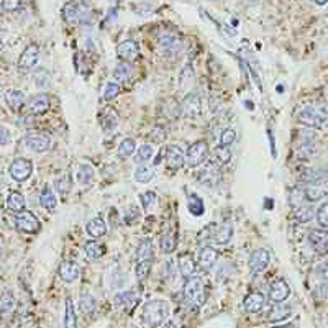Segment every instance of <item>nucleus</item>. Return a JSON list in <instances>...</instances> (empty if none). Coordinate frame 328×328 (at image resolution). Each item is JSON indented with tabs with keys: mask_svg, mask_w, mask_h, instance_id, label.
<instances>
[{
	"mask_svg": "<svg viewBox=\"0 0 328 328\" xmlns=\"http://www.w3.org/2000/svg\"><path fill=\"white\" fill-rule=\"evenodd\" d=\"M169 312H171V307L166 300L154 299V300H149L144 305L141 317L144 325H148L149 328H156V326H161L166 321V318L169 317Z\"/></svg>",
	"mask_w": 328,
	"mask_h": 328,
	"instance_id": "f257e3e1",
	"label": "nucleus"
},
{
	"mask_svg": "<svg viewBox=\"0 0 328 328\" xmlns=\"http://www.w3.org/2000/svg\"><path fill=\"white\" fill-rule=\"evenodd\" d=\"M299 122L310 128H323L328 123V110L318 105H305L299 112Z\"/></svg>",
	"mask_w": 328,
	"mask_h": 328,
	"instance_id": "f03ea898",
	"label": "nucleus"
},
{
	"mask_svg": "<svg viewBox=\"0 0 328 328\" xmlns=\"http://www.w3.org/2000/svg\"><path fill=\"white\" fill-rule=\"evenodd\" d=\"M63 15L68 23H82L90 18V9L82 5L81 2H77V0H71V2L64 5Z\"/></svg>",
	"mask_w": 328,
	"mask_h": 328,
	"instance_id": "7ed1b4c3",
	"label": "nucleus"
},
{
	"mask_svg": "<svg viewBox=\"0 0 328 328\" xmlns=\"http://www.w3.org/2000/svg\"><path fill=\"white\" fill-rule=\"evenodd\" d=\"M184 299L189 305L199 307L203 304V284L200 278H189L184 284Z\"/></svg>",
	"mask_w": 328,
	"mask_h": 328,
	"instance_id": "20e7f679",
	"label": "nucleus"
},
{
	"mask_svg": "<svg viewBox=\"0 0 328 328\" xmlns=\"http://www.w3.org/2000/svg\"><path fill=\"white\" fill-rule=\"evenodd\" d=\"M208 156V144L207 141L199 140L192 143L186 151V164L189 168H199Z\"/></svg>",
	"mask_w": 328,
	"mask_h": 328,
	"instance_id": "39448f33",
	"label": "nucleus"
},
{
	"mask_svg": "<svg viewBox=\"0 0 328 328\" xmlns=\"http://www.w3.org/2000/svg\"><path fill=\"white\" fill-rule=\"evenodd\" d=\"M23 146L26 149L33 151V153H43L48 151L51 146V138L49 135L41 133V131H35V133H28L23 138Z\"/></svg>",
	"mask_w": 328,
	"mask_h": 328,
	"instance_id": "423d86ee",
	"label": "nucleus"
},
{
	"mask_svg": "<svg viewBox=\"0 0 328 328\" xmlns=\"http://www.w3.org/2000/svg\"><path fill=\"white\" fill-rule=\"evenodd\" d=\"M33 173V162L31 159H26V157H17L13 159L10 164V176L13 181L17 182H25L31 177Z\"/></svg>",
	"mask_w": 328,
	"mask_h": 328,
	"instance_id": "0eeeda50",
	"label": "nucleus"
},
{
	"mask_svg": "<svg viewBox=\"0 0 328 328\" xmlns=\"http://www.w3.org/2000/svg\"><path fill=\"white\" fill-rule=\"evenodd\" d=\"M15 225L23 233H38L41 230V223L35 216V213L28 212V210H23L15 216Z\"/></svg>",
	"mask_w": 328,
	"mask_h": 328,
	"instance_id": "6e6552de",
	"label": "nucleus"
},
{
	"mask_svg": "<svg viewBox=\"0 0 328 328\" xmlns=\"http://www.w3.org/2000/svg\"><path fill=\"white\" fill-rule=\"evenodd\" d=\"M218 168H220L218 164H215L213 161L210 164H207V166H203L199 171V174H197V181H199L200 184H203V186H207V187L218 186V182L222 181V173H220Z\"/></svg>",
	"mask_w": 328,
	"mask_h": 328,
	"instance_id": "1a4fd4ad",
	"label": "nucleus"
},
{
	"mask_svg": "<svg viewBox=\"0 0 328 328\" xmlns=\"http://www.w3.org/2000/svg\"><path fill=\"white\" fill-rule=\"evenodd\" d=\"M269 259H271V256H269L267 249L259 248V249H256V251H253L248 259V267H249V271H251V274H259L264 271L269 266Z\"/></svg>",
	"mask_w": 328,
	"mask_h": 328,
	"instance_id": "9d476101",
	"label": "nucleus"
},
{
	"mask_svg": "<svg viewBox=\"0 0 328 328\" xmlns=\"http://www.w3.org/2000/svg\"><path fill=\"white\" fill-rule=\"evenodd\" d=\"M39 59V46L36 44H30L26 46L25 51L22 52V56L18 59V69L22 71H30L38 64Z\"/></svg>",
	"mask_w": 328,
	"mask_h": 328,
	"instance_id": "9b49d317",
	"label": "nucleus"
},
{
	"mask_svg": "<svg viewBox=\"0 0 328 328\" xmlns=\"http://www.w3.org/2000/svg\"><path fill=\"white\" fill-rule=\"evenodd\" d=\"M117 54L125 63H133L140 56V46L133 39H125L117 46Z\"/></svg>",
	"mask_w": 328,
	"mask_h": 328,
	"instance_id": "f8f14e48",
	"label": "nucleus"
},
{
	"mask_svg": "<svg viewBox=\"0 0 328 328\" xmlns=\"http://www.w3.org/2000/svg\"><path fill=\"white\" fill-rule=\"evenodd\" d=\"M181 108H182V114L189 118H194L199 115L202 112V100H200L199 94H195V92L187 94L181 103Z\"/></svg>",
	"mask_w": 328,
	"mask_h": 328,
	"instance_id": "ddd939ff",
	"label": "nucleus"
},
{
	"mask_svg": "<svg viewBox=\"0 0 328 328\" xmlns=\"http://www.w3.org/2000/svg\"><path fill=\"white\" fill-rule=\"evenodd\" d=\"M291 295V287L286 281H274L271 286H269V299L276 304H281V302L287 300V297Z\"/></svg>",
	"mask_w": 328,
	"mask_h": 328,
	"instance_id": "4468645a",
	"label": "nucleus"
},
{
	"mask_svg": "<svg viewBox=\"0 0 328 328\" xmlns=\"http://www.w3.org/2000/svg\"><path fill=\"white\" fill-rule=\"evenodd\" d=\"M58 272H59V278H61L64 282L71 284V282L79 279V276H81V269H79V266L74 261H63L61 264H59Z\"/></svg>",
	"mask_w": 328,
	"mask_h": 328,
	"instance_id": "2eb2a0df",
	"label": "nucleus"
},
{
	"mask_svg": "<svg viewBox=\"0 0 328 328\" xmlns=\"http://www.w3.org/2000/svg\"><path fill=\"white\" fill-rule=\"evenodd\" d=\"M166 161L171 169H181L186 164V153L177 144H171L166 151Z\"/></svg>",
	"mask_w": 328,
	"mask_h": 328,
	"instance_id": "dca6fc26",
	"label": "nucleus"
},
{
	"mask_svg": "<svg viewBox=\"0 0 328 328\" xmlns=\"http://www.w3.org/2000/svg\"><path fill=\"white\" fill-rule=\"evenodd\" d=\"M308 243L317 253H325L328 249V232H325V230H312L308 233Z\"/></svg>",
	"mask_w": 328,
	"mask_h": 328,
	"instance_id": "f3484780",
	"label": "nucleus"
},
{
	"mask_svg": "<svg viewBox=\"0 0 328 328\" xmlns=\"http://www.w3.org/2000/svg\"><path fill=\"white\" fill-rule=\"evenodd\" d=\"M216 259H218V251L213 249L212 246H203L199 251V258H197L199 266L202 269H205V271H208V269H212L215 266Z\"/></svg>",
	"mask_w": 328,
	"mask_h": 328,
	"instance_id": "a211bd4d",
	"label": "nucleus"
},
{
	"mask_svg": "<svg viewBox=\"0 0 328 328\" xmlns=\"http://www.w3.org/2000/svg\"><path fill=\"white\" fill-rule=\"evenodd\" d=\"M49 110V97L44 94H38L30 98L28 112L31 115H43Z\"/></svg>",
	"mask_w": 328,
	"mask_h": 328,
	"instance_id": "6ab92c4d",
	"label": "nucleus"
},
{
	"mask_svg": "<svg viewBox=\"0 0 328 328\" xmlns=\"http://www.w3.org/2000/svg\"><path fill=\"white\" fill-rule=\"evenodd\" d=\"M243 307L246 308V312L249 313H258L262 310L264 307V295L261 292H251L245 297V302H243Z\"/></svg>",
	"mask_w": 328,
	"mask_h": 328,
	"instance_id": "aec40b11",
	"label": "nucleus"
},
{
	"mask_svg": "<svg viewBox=\"0 0 328 328\" xmlns=\"http://www.w3.org/2000/svg\"><path fill=\"white\" fill-rule=\"evenodd\" d=\"M232 236H233L232 223L223 222L220 227H215V232L212 235V240L216 243V245H227V243H230V240H232Z\"/></svg>",
	"mask_w": 328,
	"mask_h": 328,
	"instance_id": "412c9836",
	"label": "nucleus"
},
{
	"mask_svg": "<svg viewBox=\"0 0 328 328\" xmlns=\"http://www.w3.org/2000/svg\"><path fill=\"white\" fill-rule=\"evenodd\" d=\"M115 307L120 308V310H130L131 307L136 305L138 302V294L133 291H125L115 295Z\"/></svg>",
	"mask_w": 328,
	"mask_h": 328,
	"instance_id": "4be33fe9",
	"label": "nucleus"
},
{
	"mask_svg": "<svg viewBox=\"0 0 328 328\" xmlns=\"http://www.w3.org/2000/svg\"><path fill=\"white\" fill-rule=\"evenodd\" d=\"M5 102L13 112H20L25 105V94L22 90L10 89V90L5 92Z\"/></svg>",
	"mask_w": 328,
	"mask_h": 328,
	"instance_id": "5701e85b",
	"label": "nucleus"
},
{
	"mask_svg": "<svg viewBox=\"0 0 328 328\" xmlns=\"http://www.w3.org/2000/svg\"><path fill=\"white\" fill-rule=\"evenodd\" d=\"M85 230H87V233L94 240L102 238V236H105V233H107V223H105V220L102 218V216H95V218L89 220Z\"/></svg>",
	"mask_w": 328,
	"mask_h": 328,
	"instance_id": "b1692460",
	"label": "nucleus"
},
{
	"mask_svg": "<svg viewBox=\"0 0 328 328\" xmlns=\"http://www.w3.org/2000/svg\"><path fill=\"white\" fill-rule=\"evenodd\" d=\"M177 264H179V271L184 278L186 279L192 278L194 272H195V261H194L192 256H190L189 253L181 254L179 259H177Z\"/></svg>",
	"mask_w": 328,
	"mask_h": 328,
	"instance_id": "393cba45",
	"label": "nucleus"
},
{
	"mask_svg": "<svg viewBox=\"0 0 328 328\" xmlns=\"http://www.w3.org/2000/svg\"><path fill=\"white\" fill-rule=\"evenodd\" d=\"M326 190L325 187H321L320 184H307L304 187V195L307 202H318L325 197Z\"/></svg>",
	"mask_w": 328,
	"mask_h": 328,
	"instance_id": "a878e982",
	"label": "nucleus"
},
{
	"mask_svg": "<svg viewBox=\"0 0 328 328\" xmlns=\"http://www.w3.org/2000/svg\"><path fill=\"white\" fill-rule=\"evenodd\" d=\"M291 313H292V307L291 305H276L272 307L271 310H269V313L266 315V318L269 321H282V320H286L291 317Z\"/></svg>",
	"mask_w": 328,
	"mask_h": 328,
	"instance_id": "bb28decb",
	"label": "nucleus"
},
{
	"mask_svg": "<svg viewBox=\"0 0 328 328\" xmlns=\"http://www.w3.org/2000/svg\"><path fill=\"white\" fill-rule=\"evenodd\" d=\"M154 256V248H153V241L149 238L143 240L140 245L136 248V262L138 261H148V259H153Z\"/></svg>",
	"mask_w": 328,
	"mask_h": 328,
	"instance_id": "cd10ccee",
	"label": "nucleus"
},
{
	"mask_svg": "<svg viewBox=\"0 0 328 328\" xmlns=\"http://www.w3.org/2000/svg\"><path fill=\"white\" fill-rule=\"evenodd\" d=\"M161 249L164 253H173L176 246H177V236H176V232L174 230H166L162 235H161Z\"/></svg>",
	"mask_w": 328,
	"mask_h": 328,
	"instance_id": "c85d7f7f",
	"label": "nucleus"
},
{
	"mask_svg": "<svg viewBox=\"0 0 328 328\" xmlns=\"http://www.w3.org/2000/svg\"><path fill=\"white\" fill-rule=\"evenodd\" d=\"M154 177V168L153 166H148V164H140L136 169H135V181L140 182V184H148L153 181Z\"/></svg>",
	"mask_w": 328,
	"mask_h": 328,
	"instance_id": "c756f323",
	"label": "nucleus"
},
{
	"mask_svg": "<svg viewBox=\"0 0 328 328\" xmlns=\"http://www.w3.org/2000/svg\"><path fill=\"white\" fill-rule=\"evenodd\" d=\"M39 203H41L43 208L49 210V212H52V210L56 208V205H58L56 195H54V192H52L49 187H44L41 190V194H39Z\"/></svg>",
	"mask_w": 328,
	"mask_h": 328,
	"instance_id": "7c9ffc66",
	"label": "nucleus"
},
{
	"mask_svg": "<svg viewBox=\"0 0 328 328\" xmlns=\"http://www.w3.org/2000/svg\"><path fill=\"white\" fill-rule=\"evenodd\" d=\"M7 207H9L12 212H23L25 210V197L20 192H10L7 197Z\"/></svg>",
	"mask_w": 328,
	"mask_h": 328,
	"instance_id": "2f4dec72",
	"label": "nucleus"
},
{
	"mask_svg": "<svg viewBox=\"0 0 328 328\" xmlns=\"http://www.w3.org/2000/svg\"><path fill=\"white\" fill-rule=\"evenodd\" d=\"M95 177V171L90 164H81V168L77 171V181L81 186H89V184L94 181Z\"/></svg>",
	"mask_w": 328,
	"mask_h": 328,
	"instance_id": "473e14b6",
	"label": "nucleus"
},
{
	"mask_svg": "<svg viewBox=\"0 0 328 328\" xmlns=\"http://www.w3.org/2000/svg\"><path fill=\"white\" fill-rule=\"evenodd\" d=\"M159 44L162 49H169L174 51L176 48L181 46V38L176 35V33H162L159 36Z\"/></svg>",
	"mask_w": 328,
	"mask_h": 328,
	"instance_id": "72a5a7b5",
	"label": "nucleus"
},
{
	"mask_svg": "<svg viewBox=\"0 0 328 328\" xmlns=\"http://www.w3.org/2000/svg\"><path fill=\"white\" fill-rule=\"evenodd\" d=\"M84 249H85V254H87L89 259H92V261L100 259L103 256V253H105V246L102 245V243H98L97 240L89 241Z\"/></svg>",
	"mask_w": 328,
	"mask_h": 328,
	"instance_id": "f704fd0d",
	"label": "nucleus"
},
{
	"mask_svg": "<svg viewBox=\"0 0 328 328\" xmlns=\"http://www.w3.org/2000/svg\"><path fill=\"white\" fill-rule=\"evenodd\" d=\"M131 76H133V66H131L130 63H125V61H122L120 64H118L115 68V71H114V77L117 79L118 82L128 81Z\"/></svg>",
	"mask_w": 328,
	"mask_h": 328,
	"instance_id": "c9c22d12",
	"label": "nucleus"
},
{
	"mask_svg": "<svg viewBox=\"0 0 328 328\" xmlns=\"http://www.w3.org/2000/svg\"><path fill=\"white\" fill-rule=\"evenodd\" d=\"M15 297L10 291H5L2 295H0V312L2 313H12L15 310Z\"/></svg>",
	"mask_w": 328,
	"mask_h": 328,
	"instance_id": "e433bc0d",
	"label": "nucleus"
},
{
	"mask_svg": "<svg viewBox=\"0 0 328 328\" xmlns=\"http://www.w3.org/2000/svg\"><path fill=\"white\" fill-rule=\"evenodd\" d=\"M64 326L66 328H77V317L74 310V304L72 300H66V315H64Z\"/></svg>",
	"mask_w": 328,
	"mask_h": 328,
	"instance_id": "4c0bfd02",
	"label": "nucleus"
},
{
	"mask_svg": "<svg viewBox=\"0 0 328 328\" xmlns=\"http://www.w3.org/2000/svg\"><path fill=\"white\" fill-rule=\"evenodd\" d=\"M313 207L312 205H302L299 208H295L294 210V216H295V220L300 222V223H307V222H310L313 218Z\"/></svg>",
	"mask_w": 328,
	"mask_h": 328,
	"instance_id": "58836bf2",
	"label": "nucleus"
},
{
	"mask_svg": "<svg viewBox=\"0 0 328 328\" xmlns=\"http://www.w3.org/2000/svg\"><path fill=\"white\" fill-rule=\"evenodd\" d=\"M300 181L305 184H320L321 181H325V173H321V171H317V169H307L305 173L302 174Z\"/></svg>",
	"mask_w": 328,
	"mask_h": 328,
	"instance_id": "ea45409f",
	"label": "nucleus"
},
{
	"mask_svg": "<svg viewBox=\"0 0 328 328\" xmlns=\"http://www.w3.org/2000/svg\"><path fill=\"white\" fill-rule=\"evenodd\" d=\"M153 267V259H148V261H138L135 264V274H136V279L138 281H144L148 278V274Z\"/></svg>",
	"mask_w": 328,
	"mask_h": 328,
	"instance_id": "a19ab883",
	"label": "nucleus"
},
{
	"mask_svg": "<svg viewBox=\"0 0 328 328\" xmlns=\"http://www.w3.org/2000/svg\"><path fill=\"white\" fill-rule=\"evenodd\" d=\"M135 153H136V143H135V140H131V138L123 140L120 143V146H118V156L120 157H130Z\"/></svg>",
	"mask_w": 328,
	"mask_h": 328,
	"instance_id": "79ce46f5",
	"label": "nucleus"
},
{
	"mask_svg": "<svg viewBox=\"0 0 328 328\" xmlns=\"http://www.w3.org/2000/svg\"><path fill=\"white\" fill-rule=\"evenodd\" d=\"M153 154H154V151H153V146H151V144H148V143L141 144L135 153V161L136 162H148L151 157H153Z\"/></svg>",
	"mask_w": 328,
	"mask_h": 328,
	"instance_id": "37998d69",
	"label": "nucleus"
},
{
	"mask_svg": "<svg viewBox=\"0 0 328 328\" xmlns=\"http://www.w3.org/2000/svg\"><path fill=\"white\" fill-rule=\"evenodd\" d=\"M230 159H232V151H230V146H220L215 149V164H218V166H223V164H227Z\"/></svg>",
	"mask_w": 328,
	"mask_h": 328,
	"instance_id": "c03bdc74",
	"label": "nucleus"
},
{
	"mask_svg": "<svg viewBox=\"0 0 328 328\" xmlns=\"http://www.w3.org/2000/svg\"><path fill=\"white\" fill-rule=\"evenodd\" d=\"M289 203H291V207L295 210L302 205H305V195H304V190L300 189H294L291 190V194H289Z\"/></svg>",
	"mask_w": 328,
	"mask_h": 328,
	"instance_id": "a18cd8bd",
	"label": "nucleus"
},
{
	"mask_svg": "<svg viewBox=\"0 0 328 328\" xmlns=\"http://www.w3.org/2000/svg\"><path fill=\"white\" fill-rule=\"evenodd\" d=\"M95 299H94V295H90V294H82L81 295V310L84 313H90V312H94L95 310Z\"/></svg>",
	"mask_w": 328,
	"mask_h": 328,
	"instance_id": "49530a36",
	"label": "nucleus"
},
{
	"mask_svg": "<svg viewBox=\"0 0 328 328\" xmlns=\"http://www.w3.org/2000/svg\"><path fill=\"white\" fill-rule=\"evenodd\" d=\"M189 212L195 215V216H200L203 213V203L200 197H197L195 194L190 195V202H189Z\"/></svg>",
	"mask_w": 328,
	"mask_h": 328,
	"instance_id": "de8ad7c7",
	"label": "nucleus"
},
{
	"mask_svg": "<svg viewBox=\"0 0 328 328\" xmlns=\"http://www.w3.org/2000/svg\"><path fill=\"white\" fill-rule=\"evenodd\" d=\"M54 187L59 194H68L71 187H72V182H71V177L69 176H61V177H58V179L54 181Z\"/></svg>",
	"mask_w": 328,
	"mask_h": 328,
	"instance_id": "09e8293b",
	"label": "nucleus"
},
{
	"mask_svg": "<svg viewBox=\"0 0 328 328\" xmlns=\"http://www.w3.org/2000/svg\"><path fill=\"white\" fill-rule=\"evenodd\" d=\"M120 90H122L120 85H118L117 82H108L103 89V98L105 100H114V98L120 94Z\"/></svg>",
	"mask_w": 328,
	"mask_h": 328,
	"instance_id": "8fccbe9b",
	"label": "nucleus"
},
{
	"mask_svg": "<svg viewBox=\"0 0 328 328\" xmlns=\"http://www.w3.org/2000/svg\"><path fill=\"white\" fill-rule=\"evenodd\" d=\"M315 216H317V222H318L320 227L328 228V202L321 203L320 208L317 210V213H315Z\"/></svg>",
	"mask_w": 328,
	"mask_h": 328,
	"instance_id": "3c124183",
	"label": "nucleus"
},
{
	"mask_svg": "<svg viewBox=\"0 0 328 328\" xmlns=\"http://www.w3.org/2000/svg\"><path fill=\"white\" fill-rule=\"evenodd\" d=\"M140 200H141V205L144 208V212H149V210L153 208L154 203H156V194L151 192V190H149V192H144V194H141Z\"/></svg>",
	"mask_w": 328,
	"mask_h": 328,
	"instance_id": "603ef678",
	"label": "nucleus"
},
{
	"mask_svg": "<svg viewBox=\"0 0 328 328\" xmlns=\"http://www.w3.org/2000/svg\"><path fill=\"white\" fill-rule=\"evenodd\" d=\"M192 79H194V69H192V64L184 66V69H182V72H181V79H179L181 87H186L187 84L192 82Z\"/></svg>",
	"mask_w": 328,
	"mask_h": 328,
	"instance_id": "864d4df0",
	"label": "nucleus"
},
{
	"mask_svg": "<svg viewBox=\"0 0 328 328\" xmlns=\"http://www.w3.org/2000/svg\"><path fill=\"white\" fill-rule=\"evenodd\" d=\"M236 140V131L232 130V128H227L222 131L220 135V144L222 146H230V144H233Z\"/></svg>",
	"mask_w": 328,
	"mask_h": 328,
	"instance_id": "5fc2aeb1",
	"label": "nucleus"
},
{
	"mask_svg": "<svg viewBox=\"0 0 328 328\" xmlns=\"http://www.w3.org/2000/svg\"><path fill=\"white\" fill-rule=\"evenodd\" d=\"M20 4L22 0H2V9L5 12H15L20 9Z\"/></svg>",
	"mask_w": 328,
	"mask_h": 328,
	"instance_id": "6e6d98bb",
	"label": "nucleus"
},
{
	"mask_svg": "<svg viewBox=\"0 0 328 328\" xmlns=\"http://www.w3.org/2000/svg\"><path fill=\"white\" fill-rule=\"evenodd\" d=\"M10 141H12V135H10L9 128L0 127V146H7Z\"/></svg>",
	"mask_w": 328,
	"mask_h": 328,
	"instance_id": "4d7b16f0",
	"label": "nucleus"
},
{
	"mask_svg": "<svg viewBox=\"0 0 328 328\" xmlns=\"http://www.w3.org/2000/svg\"><path fill=\"white\" fill-rule=\"evenodd\" d=\"M161 328H177V325H176V321L168 320V321H164V323L161 325Z\"/></svg>",
	"mask_w": 328,
	"mask_h": 328,
	"instance_id": "13d9d810",
	"label": "nucleus"
},
{
	"mask_svg": "<svg viewBox=\"0 0 328 328\" xmlns=\"http://www.w3.org/2000/svg\"><path fill=\"white\" fill-rule=\"evenodd\" d=\"M312 2H313V4H317V5H325V4L328 2V0H312Z\"/></svg>",
	"mask_w": 328,
	"mask_h": 328,
	"instance_id": "bf43d9fd",
	"label": "nucleus"
},
{
	"mask_svg": "<svg viewBox=\"0 0 328 328\" xmlns=\"http://www.w3.org/2000/svg\"><path fill=\"white\" fill-rule=\"evenodd\" d=\"M4 186H5V181H4V176L0 174V190L4 189Z\"/></svg>",
	"mask_w": 328,
	"mask_h": 328,
	"instance_id": "052dcab7",
	"label": "nucleus"
},
{
	"mask_svg": "<svg viewBox=\"0 0 328 328\" xmlns=\"http://www.w3.org/2000/svg\"><path fill=\"white\" fill-rule=\"evenodd\" d=\"M278 328H295V326H292V325H284V326H278Z\"/></svg>",
	"mask_w": 328,
	"mask_h": 328,
	"instance_id": "680f3d73",
	"label": "nucleus"
},
{
	"mask_svg": "<svg viewBox=\"0 0 328 328\" xmlns=\"http://www.w3.org/2000/svg\"><path fill=\"white\" fill-rule=\"evenodd\" d=\"M0 258H2V248H0Z\"/></svg>",
	"mask_w": 328,
	"mask_h": 328,
	"instance_id": "e2e57ef3",
	"label": "nucleus"
}]
</instances>
